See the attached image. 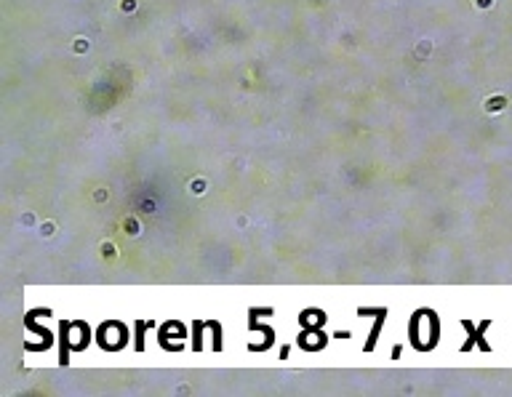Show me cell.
Instances as JSON below:
<instances>
[{"label": "cell", "instance_id": "4", "mask_svg": "<svg viewBox=\"0 0 512 397\" xmlns=\"http://www.w3.org/2000/svg\"><path fill=\"white\" fill-rule=\"evenodd\" d=\"M299 323H302L304 328H320L323 323H326V312H323V310H304L302 315H299Z\"/></svg>", "mask_w": 512, "mask_h": 397}, {"label": "cell", "instance_id": "2", "mask_svg": "<svg viewBox=\"0 0 512 397\" xmlns=\"http://www.w3.org/2000/svg\"><path fill=\"white\" fill-rule=\"evenodd\" d=\"M96 342H99V347L107 352L123 350V347L128 344V328L123 326V323H115V320H110V323H104V326L99 328Z\"/></svg>", "mask_w": 512, "mask_h": 397}, {"label": "cell", "instance_id": "1", "mask_svg": "<svg viewBox=\"0 0 512 397\" xmlns=\"http://www.w3.org/2000/svg\"><path fill=\"white\" fill-rule=\"evenodd\" d=\"M440 339V320L432 310H416L408 323V342L416 352L435 350Z\"/></svg>", "mask_w": 512, "mask_h": 397}, {"label": "cell", "instance_id": "3", "mask_svg": "<svg viewBox=\"0 0 512 397\" xmlns=\"http://www.w3.org/2000/svg\"><path fill=\"white\" fill-rule=\"evenodd\" d=\"M326 334L320 331V328H304V334L299 336V347L307 352H315V350H323L326 347Z\"/></svg>", "mask_w": 512, "mask_h": 397}]
</instances>
